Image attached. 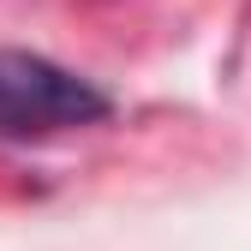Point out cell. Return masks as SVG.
<instances>
[{"label":"cell","mask_w":251,"mask_h":251,"mask_svg":"<svg viewBox=\"0 0 251 251\" xmlns=\"http://www.w3.org/2000/svg\"><path fill=\"white\" fill-rule=\"evenodd\" d=\"M108 96L72 66L30 48H0V138H54L102 126Z\"/></svg>","instance_id":"1"}]
</instances>
